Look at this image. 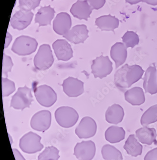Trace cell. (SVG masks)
Returning a JSON list of instances; mask_svg holds the SVG:
<instances>
[{"label":"cell","mask_w":157,"mask_h":160,"mask_svg":"<svg viewBox=\"0 0 157 160\" xmlns=\"http://www.w3.org/2000/svg\"><path fill=\"white\" fill-rule=\"evenodd\" d=\"M34 13L31 11L20 10L12 16L10 20L11 25L14 29L23 30L31 24Z\"/></svg>","instance_id":"13"},{"label":"cell","mask_w":157,"mask_h":160,"mask_svg":"<svg viewBox=\"0 0 157 160\" xmlns=\"http://www.w3.org/2000/svg\"><path fill=\"white\" fill-rule=\"evenodd\" d=\"M54 62L53 55L50 46L41 45L34 58V65L36 69L40 71L47 70L51 67Z\"/></svg>","instance_id":"5"},{"label":"cell","mask_w":157,"mask_h":160,"mask_svg":"<svg viewBox=\"0 0 157 160\" xmlns=\"http://www.w3.org/2000/svg\"><path fill=\"white\" fill-rule=\"evenodd\" d=\"M157 71L155 63H152L147 69L145 73L143 87L146 92L151 94L157 92Z\"/></svg>","instance_id":"17"},{"label":"cell","mask_w":157,"mask_h":160,"mask_svg":"<svg viewBox=\"0 0 157 160\" xmlns=\"http://www.w3.org/2000/svg\"><path fill=\"white\" fill-rule=\"evenodd\" d=\"M59 158V150L54 146H49L39 154L38 160H58Z\"/></svg>","instance_id":"28"},{"label":"cell","mask_w":157,"mask_h":160,"mask_svg":"<svg viewBox=\"0 0 157 160\" xmlns=\"http://www.w3.org/2000/svg\"><path fill=\"white\" fill-rule=\"evenodd\" d=\"M157 121V105L152 106L144 113L141 118V124L144 126Z\"/></svg>","instance_id":"27"},{"label":"cell","mask_w":157,"mask_h":160,"mask_svg":"<svg viewBox=\"0 0 157 160\" xmlns=\"http://www.w3.org/2000/svg\"><path fill=\"white\" fill-rule=\"evenodd\" d=\"M13 66V63L11 58L8 56L3 54V62H2V74L6 76H8V73L11 71Z\"/></svg>","instance_id":"31"},{"label":"cell","mask_w":157,"mask_h":160,"mask_svg":"<svg viewBox=\"0 0 157 160\" xmlns=\"http://www.w3.org/2000/svg\"><path fill=\"white\" fill-rule=\"evenodd\" d=\"M55 13L54 9L50 5L41 7L36 14L35 22L38 23L39 27L51 25Z\"/></svg>","instance_id":"20"},{"label":"cell","mask_w":157,"mask_h":160,"mask_svg":"<svg viewBox=\"0 0 157 160\" xmlns=\"http://www.w3.org/2000/svg\"><path fill=\"white\" fill-rule=\"evenodd\" d=\"M53 48L59 61H67L73 57L70 45L64 39H58L53 44Z\"/></svg>","instance_id":"15"},{"label":"cell","mask_w":157,"mask_h":160,"mask_svg":"<svg viewBox=\"0 0 157 160\" xmlns=\"http://www.w3.org/2000/svg\"><path fill=\"white\" fill-rule=\"evenodd\" d=\"M6 43H5V48H6L8 47L11 41H12V37L10 35H9V34H8L7 36H6Z\"/></svg>","instance_id":"34"},{"label":"cell","mask_w":157,"mask_h":160,"mask_svg":"<svg viewBox=\"0 0 157 160\" xmlns=\"http://www.w3.org/2000/svg\"><path fill=\"white\" fill-rule=\"evenodd\" d=\"M88 31L87 27L84 25L74 26L67 33L64 35L63 37L74 44L84 43L88 38Z\"/></svg>","instance_id":"14"},{"label":"cell","mask_w":157,"mask_h":160,"mask_svg":"<svg viewBox=\"0 0 157 160\" xmlns=\"http://www.w3.org/2000/svg\"><path fill=\"white\" fill-rule=\"evenodd\" d=\"M102 157L105 160H123V156L117 148L109 144L105 145L101 150Z\"/></svg>","instance_id":"26"},{"label":"cell","mask_w":157,"mask_h":160,"mask_svg":"<svg viewBox=\"0 0 157 160\" xmlns=\"http://www.w3.org/2000/svg\"><path fill=\"white\" fill-rule=\"evenodd\" d=\"M71 13L79 19L87 20L91 12V8L88 2L84 0H78L72 6Z\"/></svg>","instance_id":"18"},{"label":"cell","mask_w":157,"mask_h":160,"mask_svg":"<svg viewBox=\"0 0 157 160\" xmlns=\"http://www.w3.org/2000/svg\"><path fill=\"white\" fill-rule=\"evenodd\" d=\"M37 46L38 43L35 38L21 36L14 41L12 50L18 55H28L36 52Z\"/></svg>","instance_id":"2"},{"label":"cell","mask_w":157,"mask_h":160,"mask_svg":"<svg viewBox=\"0 0 157 160\" xmlns=\"http://www.w3.org/2000/svg\"><path fill=\"white\" fill-rule=\"evenodd\" d=\"M124 115V110L122 107L114 104L107 109L106 113V119L109 123L117 124L122 121Z\"/></svg>","instance_id":"22"},{"label":"cell","mask_w":157,"mask_h":160,"mask_svg":"<svg viewBox=\"0 0 157 160\" xmlns=\"http://www.w3.org/2000/svg\"><path fill=\"white\" fill-rule=\"evenodd\" d=\"M117 46V44L112 47L110 52L111 58L115 62L116 69L125 62L127 56V51L124 46L122 45L119 48Z\"/></svg>","instance_id":"25"},{"label":"cell","mask_w":157,"mask_h":160,"mask_svg":"<svg viewBox=\"0 0 157 160\" xmlns=\"http://www.w3.org/2000/svg\"><path fill=\"white\" fill-rule=\"evenodd\" d=\"M97 126L95 120L89 117L83 118L78 126L75 133L80 139H88L96 134Z\"/></svg>","instance_id":"10"},{"label":"cell","mask_w":157,"mask_h":160,"mask_svg":"<svg viewBox=\"0 0 157 160\" xmlns=\"http://www.w3.org/2000/svg\"><path fill=\"white\" fill-rule=\"evenodd\" d=\"M95 143L91 141L78 143L74 148V154L78 160H91L96 154Z\"/></svg>","instance_id":"9"},{"label":"cell","mask_w":157,"mask_h":160,"mask_svg":"<svg viewBox=\"0 0 157 160\" xmlns=\"http://www.w3.org/2000/svg\"><path fill=\"white\" fill-rule=\"evenodd\" d=\"M62 86L64 93L71 98L78 97L84 92V82L77 78L68 77L64 81Z\"/></svg>","instance_id":"12"},{"label":"cell","mask_w":157,"mask_h":160,"mask_svg":"<svg viewBox=\"0 0 157 160\" xmlns=\"http://www.w3.org/2000/svg\"><path fill=\"white\" fill-rule=\"evenodd\" d=\"M35 96L38 103L43 107L49 108L57 100V95L50 86L42 85L36 88Z\"/></svg>","instance_id":"7"},{"label":"cell","mask_w":157,"mask_h":160,"mask_svg":"<svg viewBox=\"0 0 157 160\" xmlns=\"http://www.w3.org/2000/svg\"><path fill=\"white\" fill-rule=\"evenodd\" d=\"M33 101L31 89L26 86L20 87L12 97L11 107L18 110H24L26 108H29Z\"/></svg>","instance_id":"6"},{"label":"cell","mask_w":157,"mask_h":160,"mask_svg":"<svg viewBox=\"0 0 157 160\" xmlns=\"http://www.w3.org/2000/svg\"><path fill=\"white\" fill-rule=\"evenodd\" d=\"M12 152L16 160H26L19 151H18L17 149H12Z\"/></svg>","instance_id":"33"},{"label":"cell","mask_w":157,"mask_h":160,"mask_svg":"<svg viewBox=\"0 0 157 160\" xmlns=\"http://www.w3.org/2000/svg\"><path fill=\"white\" fill-rule=\"evenodd\" d=\"M71 25L69 14L66 12H61L57 14L54 20V30L58 35L64 36L69 31Z\"/></svg>","instance_id":"16"},{"label":"cell","mask_w":157,"mask_h":160,"mask_svg":"<svg viewBox=\"0 0 157 160\" xmlns=\"http://www.w3.org/2000/svg\"><path fill=\"white\" fill-rule=\"evenodd\" d=\"M41 140L40 136L33 132H29L21 138L20 148L22 152L28 154L36 153L41 151L44 148Z\"/></svg>","instance_id":"4"},{"label":"cell","mask_w":157,"mask_h":160,"mask_svg":"<svg viewBox=\"0 0 157 160\" xmlns=\"http://www.w3.org/2000/svg\"><path fill=\"white\" fill-rule=\"evenodd\" d=\"M52 1H54V0H52Z\"/></svg>","instance_id":"35"},{"label":"cell","mask_w":157,"mask_h":160,"mask_svg":"<svg viewBox=\"0 0 157 160\" xmlns=\"http://www.w3.org/2000/svg\"><path fill=\"white\" fill-rule=\"evenodd\" d=\"M124 148L128 154L133 157L140 155L143 150V147L134 134L129 136L125 142Z\"/></svg>","instance_id":"21"},{"label":"cell","mask_w":157,"mask_h":160,"mask_svg":"<svg viewBox=\"0 0 157 160\" xmlns=\"http://www.w3.org/2000/svg\"><path fill=\"white\" fill-rule=\"evenodd\" d=\"M41 0H19L20 9L31 11L39 6Z\"/></svg>","instance_id":"30"},{"label":"cell","mask_w":157,"mask_h":160,"mask_svg":"<svg viewBox=\"0 0 157 160\" xmlns=\"http://www.w3.org/2000/svg\"><path fill=\"white\" fill-rule=\"evenodd\" d=\"M144 160H157V148L149 151L145 155Z\"/></svg>","instance_id":"32"},{"label":"cell","mask_w":157,"mask_h":160,"mask_svg":"<svg viewBox=\"0 0 157 160\" xmlns=\"http://www.w3.org/2000/svg\"><path fill=\"white\" fill-rule=\"evenodd\" d=\"M157 132L154 128H150L147 126H144L136 130V136L141 143L145 144H152L156 141Z\"/></svg>","instance_id":"19"},{"label":"cell","mask_w":157,"mask_h":160,"mask_svg":"<svg viewBox=\"0 0 157 160\" xmlns=\"http://www.w3.org/2000/svg\"><path fill=\"white\" fill-rule=\"evenodd\" d=\"M51 123V112L48 110H42L33 116L30 124L34 130L45 132L50 128Z\"/></svg>","instance_id":"11"},{"label":"cell","mask_w":157,"mask_h":160,"mask_svg":"<svg viewBox=\"0 0 157 160\" xmlns=\"http://www.w3.org/2000/svg\"><path fill=\"white\" fill-rule=\"evenodd\" d=\"M16 90L15 83L7 78H2V97H8Z\"/></svg>","instance_id":"29"},{"label":"cell","mask_w":157,"mask_h":160,"mask_svg":"<svg viewBox=\"0 0 157 160\" xmlns=\"http://www.w3.org/2000/svg\"><path fill=\"white\" fill-rule=\"evenodd\" d=\"M91 70L95 78L102 79L110 74L113 70L112 62L108 56L102 55L93 60Z\"/></svg>","instance_id":"8"},{"label":"cell","mask_w":157,"mask_h":160,"mask_svg":"<svg viewBox=\"0 0 157 160\" xmlns=\"http://www.w3.org/2000/svg\"><path fill=\"white\" fill-rule=\"evenodd\" d=\"M55 115L58 124L65 128L74 126L77 123L79 118L76 110L69 107L58 108L55 111Z\"/></svg>","instance_id":"3"},{"label":"cell","mask_w":157,"mask_h":160,"mask_svg":"<svg viewBox=\"0 0 157 160\" xmlns=\"http://www.w3.org/2000/svg\"><path fill=\"white\" fill-rule=\"evenodd\" d=\"M126 100L134 105H140L143 104L145 99L144 92L140 87H134L127 91L125 93Z\"/></svg>","instance_id":"23"},{"label":"cell","mask_w":157,"mask_h":160,"mask_svg":"<svg viewBox=\"0 0 157 160\" xmlns=\"http://www.w3.org/2000/svg\"><path fill=\"white\" fill-rule=\"evenodd\" d=\"M106 140L111 143H116L123 140L125 137V132L122 128L111 126L108 128L105 134Z\"/></svg>","instance_id":"24"},{"label":"cell","mask_w":157,"mask_h":160,"mask_svg":"<svg viewBox=\"0 0 157 160\" xmlns=\"http://www.w3.org/2000/svg\"><path fill=\"white\" fill-rule=\"evenodd\" d=\"M144 71L140 66L134 65L129 66L128 64L117 70L115 74V84L120 90L124 92L133 83L141 78Z\"/></svg>","instance_id":"1"}]
</instances>
